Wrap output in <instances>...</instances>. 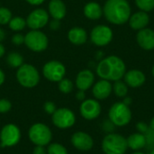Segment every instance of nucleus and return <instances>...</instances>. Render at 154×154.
<instances>
[{
	"instance_id": "nucleus-5",
	"label": "nucleus",
	"mask_w": 154,
	"mask_h": 154,
	"mask_svg": "<svg viewBox=\"0 0 154 154\" xmlns=\"http://www.w3.org/2000/svg\"><path fill=\"white\" fill-rule=\"evenodd\" d=\"M16 79L21 86L27 88H34L40 81V75L36 68L30 64H23L18 68Z\"/></svg>"
},
{
	"instance_id": "nucleus-29",
	"label": "nucleus",
	"mask_w": 154,
	"mask_h": 154,
	"mask_svg": "<svg viewBox=\"0 0 154 154\" xmlns=\"http://www.w3.org/2000/svg\"><path fill=\"white\" fill-rule=\"evenodd\" d=\"M47 154H68V151L62 144L55 143L48 146Z\"/></svg>"
},
{
	"instance_id": "nucleus-11",
	"label": "nucleus",
	"mask_w": 154,
	"mask_h": 154,
	"mask_svg": "<svg viewBox=\"0 0 154 154\" xmlns=\"http://www.w3.org/2000/svg\"><path fill=\"white\" fill-rule=\"evenodd\" d=\"M43 76L50 81L59 82L64 79L66 74L65 66L58 60H51L42 68Z\"/></svg>"
},
{
	"instance_id": "nucleus-1",
	"label": "nucleus",
	"mask_w": 154,
	"mask_h": 154,
	"mask_svg": "<svg viewBox=\"0 0 154 154\" xmlns=\"http://www.w3.org/2000/svg\"><path fill=\"white\" fill-rule=\"evenodd\" d=\"M126 72V65L124 60L116 55L104 58L97 67V73L101 79L117 81L124 78Z\"/></svg>"
},
{
	"instance_id": "nucleus-4",
	"label": "nucleus",
	"mask_w": 154,
	"mask_h": 154,
	"mask_svg": "<svg viewBox=\"0 0 154 154\" xmlns=\"http://www.w3.org/2000/svg\"><path fill=\"white\" fill-rule=\"evenodd\" d=\"M108 117L113 125L116 126H125L131 122L132 112L130 107L123 102H116L110 107Z\"/></svg>"
},
{
	"instance_id": "nucleus-43",
	"label": "nucleus",
	"mask_w": 154,
	"mask_h": 154,
	"mask_svg": "<svg viewBox=\"0 0 154 154\" xmlns=\"http://www.w3.org/2000/svg\"><path fill=\"white\" fill-rule=\"evenodd\" d=\"M150 128L152 129V130H153L154 131V116L152 118V120H151V122H150Z\"/></svg>"
},
{
	"instance_id": "nucleus-40",
	"label": "nucleus",
	"mask_w": 154,
	"mask_h": 154,
	"mask_svg": "<svg viewBox=\"0 0 154 154\" xmlns=\"http://www.w3.org/2000/svg\"><path fill=\"white\" fill-rule=\"evenodd\" d=\"M4 81H5V74H4L3 70L0 69V86L4 83Z\"/></svg>"
},
{
	"instance_id": "nucleus-26",
	"label": "nucleus",
	"mask_w": 154,
	"mask_h": 154,
	"mask_svg": "<svg viewBox=\"0 0 154 154\" xmlns=\"http://www.w3.org/2000/svg\"><path fill=\"white\" fill-rule=\"evenodd\" d=\"M9 27L11 30L14 31V32H19L24 29L25 25H26V20H24L22 17L16 16L14 17L10 20L9 22Z\"/></svg>"
},
{
	"instance_id": "nucleus-25",
	"label": "nucleus",
	"mask_w": 154,
	"mask_h": 154,
	"mask_svg": "<svg viewBox=\"0 0 154 154\" xmlns=\"http://www.w3.org/2000/svg\"><path fill=\"white\" fill-rule=\"evenodd\" d=\"M6 61L12 68H19L23 64V56L17 52H10L7 55Z\"/></svg>"
},
{
	"instance_id": "nucleus-15",
	"label": "nucleus",
	"mask_w": 154,
	"mask_h": 154,
	"mask_svg": "<svg viewBox=\"0 0 154 154\" xmlns=\"http://www.w3.org/2000/svg\"><path fill=\"white\" fill-rule=\"evenodd\" d=\"M136 42L143 50L152 51L154 49V31L147 27L138 31Z\"/></svg>"
},
{
	"instance_id": "nucleus-38",
	"label": "nucleus",
	"mask_w": 154,
	"mask_h": 154,
	"mask_svg": "<svg viewBox=\"0 0 154 154\" xmlns=\"http://www.w3.org/2000/svg\"><path fill=\"white\" fill-rule=\"evenodd\" d=\"M27 3L32 5H39L44 2V0H25Z\"/></svg>"
},
{
	"instance_id": "nucleus-13",
	"label": "nucleus",
	"mask_w": 154,
	"mask_h": 154,
	"mask_svg": "<svg viewBox=\"0 0 154 154\" xmlns=\"http://www.w3.org/2000/svg\"><path fill=\"white\" fill-rule=\"evenodd\" d=\"M80 115L86 120H94L101 113V106L96 99H85L80 105Z\"/></svg>"
},
{
	"instance_id": "nucleus-37",
	"label": "nucleus",
	"mask_w": 154,
	"mask_h": 154,
	"mask_svg": "<svg viewBox=\"0 0 154 154\" xmlns=\"http://www.w3.org/2000/svg\"><path fill=\"white\" fill-rule=\"evenodd\" d=\"M50 26H51V28L52 30H57V29H59V27H60V22H59V20H55V19H54L53 21H51Z\"/></svg>"
},
{
	"instance_id": "nucleus-18",
	"label": "nucleus",
	"mask_w": 154,
	"mask_h": 154,
	"mask_svg": "<svg viewBox=\"0 0 154 154\" xmlns=\"http://www.w3.org/2000/svg\"><path fill=\"white\" fill-rule=\"evenodd\" d=\"M113 91V86L110 83V81L106 79H101L97 81L92 89L93 96L96 99L103 100L107 98Z\"/></svg>"
},
{
	"instance_id": "nucleus-39",
	"label": "nucleus",
	"mask_w": 154,
	"mask_h": 154,
	"mask_svg": "<svg viewBox=\"0 0 154 154\" xmlns=\"http://www.w3.org/2000/svg\"><path fill=\"white\" fill-rule=\"evenodd\" d=\"M132 102H133V99L130 97H124V100H123V103L124 104H125L126 106H130L131 104H132Z\"/></svg>"
},
{
	"instance_id": "nucleus-10",
	"label": "nucleus",
	"mask_w": 154,
	"mask_h": 154,
	"mask_svg": "<svg viewBox=\"0 0 154 154\" xmlns=\"http://www.w3.org/2000/svg\"><path fill=\"white\" fill-rule=\"evenodd\" d=\"M90 39L91 42L97 46H106L111 42L113 39V31L107 25H97L91 31Z\"/></svg>"
},
{
	"instance_id": "nucleus-17",
	"label": "nucleus",
	"mask_w": 154,
	"mask_h": 154,
	"mask_svg": "<svg viewBox=\"0 0 154 154\" xmlns=\"http://www.w3.org/2000/svg\"><path fill=\"white\" fill-rule=\"evenodd\" d=\"M124 79L126 85L134 88H140L144 84L146 80V77L144 73L139 69H131L126 71L124 76Z\"/></svg>"
},
{
	"instance_id": "nucleus-22",
	"label": "nucleus",
	"mask_w": 154,
	"mask_h": 154,
	"mask_svg": "<svg viewBox=\"0 0 154 154\" xmlns=\"http://www.w3.org/2000/svg\"><path fill=\"white\" fill-rule=\"evenodd\" d=\"M126 141H127L128 148L132 149L133 151H140L147 145L146 136L145 134H141V133L131 134L126 139Z\"/></svg>"
},
{
	"instance_id": "nucleus-35",
	"label": "nucleus",
	"mask_w": 154,
	"mask_h": 154,
	"mask_svg": "<svg viewBox=\"0 0 154 154\" xmlns=\"http://www.w3.org/2000/svg\"><path fill=\"white\" fill-rule=\"evenodd\" d=\"M32 154H47V150L44 148V146L36 145L32 151Z\"/></svg>"
},
{
	"instance_id": "nucleus-9",
	"label": "nucleus",
	"mask_w": 154,
	"mask_h": 154,
	"mask_svg": "<svg viewBox=\"0 0 154 154\" xmlns=\"http://www.w3.org/2000/svg\"><path fill=\"white\" fill-rule=\"evenodd\" d=\"M21 138L20 129L14 124L5 125L0 132L1 147H12L16 145Z\"/></svg>"
},
{
	"instance_id": "nucleus-41",
	"label": "nucleus",
	"mask_w": 154,
	"mask_h": 154,
	"mask_svg": "<svg viewBox=\"0 0 154 154\" xmlns=\"http://www.w3.org/2000/svg\"><path fill=\"white\" fill-rule=\"evenodd\" d=\"M5 32H4V30H2V29L0 28V42L5 39Z\"/></svg>"
},
{
	"instance_id": "nucleus-20",
	"label": "nucleus",
	"mask_w": 154,
	"mask_h": 154,
	"mask_svg": "<svg viewBox=\"0 0 154 154\" xmlns=\"http://www.w3.org/2000/svg\"><path fill=\"white\" fill-rule=\"evenodd\" d=\"M69 41L74 45H82L88 40V33L81 27H73L68 32Z\"/></svg>"
},
{
	"instance_id": "nucleus-8",
	"label": "nucleus",
	"mask_w": 154,
	"mask_h": 154,
	"mask_svg": "<svg viewBox=\"0 0 154 154\" xmlns=\"http://www.w3.org/2000/svg\"><path fill=\"white\" fill-rule=\"evenodd\" d=\"M76 122L75 114L69 108H59L52 114V123L60 129H68L74 125Z\"/></svg>"
},
{
	"instance_id": "nucleus-31",
	"label": "nucleus",
	"mask_w": 154,
	"mask_h": 154,
	"mask_svg": "<svg viewBox=\"0 0 154 154\" xmlns=\"http://www.w3.org/2000/svg\"><path fill=\"white\" fill-rule=\"evenodd\" d=\"M12 108V104L9 100L2 98L0 99V114H5Z\"/></svg>"
},
{
	"instance_id": "nucleus-42",
	"label": "nucleus",
	"mask_w": 154,
	"mask_h": 154,
	"mask_svg": "<svg viewBox=\"0 0 154 154\" xmlns=\"http://www.w3.org/2000/svg\"><path fill=\"white\" fill-rule=\"evenodd\" d=\"M5 54V47L0 43V58Z\"/></svg>"
},
{
	"instance_id": "nucleus-45",
	"label": "nucleus",
	"mask_w": 154,
	"mask_h": 154,
	"mask_svg": "<svg viewBox=\"0 0 154 154\" xmlns=\"http://www.w3.org/2000/svg\"><path fill=\"white\" fill-rule=\"evenodd\" d=\"M152 76H153L154 78V65L153 67H152Z\"/></svg>"
},
{
	"instance_id": "nucleus-2",
	"label": "nucleus",
	"mask_w": 154,
	"mask_h": 154,
	"mask_svg": "<svg viewBox=\"0 0 154 154\" xmlns=\"http://www.w3.org/2000/svg\"><path fill=\"white\" fill-rule=\"evenodd\" d=\"M103 14L112 24H125L132 14L130 4L127 0H106L103 7Z\"/></svg>"
},
{
	"instance_id": "nucleus-27",
	"label": "nucleus",
	"mask_w": 154,
	"mask_h": 154,
	"mask_svg": "<svg viewBox=\"0 0 154 154\" xmlns=\"http://www.w3.org/2000/svg\"><path fill=\"white\" fill-rule=\"evenodd\" d=\"M137 7L143 12H151L154 9V0H135Z\"/></svg>"
},
{
	"instance_id": "nucleus-30",
	"label": "nucleus",
	"mask_w": 154,
	"mask_h": 154,
	"mask_svg": "<svg viewBox=\"0 0 154 154\" xmlns=\"http://www.w3.org/2000/svg\"><path fill=\"white\" fill-rule=\"evenodd\" d=\"M12 19V13L11 11L6 8L0 6V24H7L9 23L10 20Z\"/></svg>"
},
{
	"instance_id": "nucleus-3",
	"label": "nucleus",
	"mask_w": 154,
	"mask_h": 154,
	"mask_svg": "<svg viewBox=\"0 0 154 154\" xmlns=\"http://www.w3.org/2000/svg\"><path fill=\"white\" fill-rule=\"evenodd\" d=\"M127 149L126 139L117 134H109L102 141V151L105 154H125Z\"/></svg>"
},
{
	"instance_id": "nucleus-16",
	"label": "nucleus",
	"mask_w": 154,
	"mask_h": 154,
	"mask_svg": "<svg viewBox=\"0 0 154 154\" xmlns=\"http://www.w3.org/2000/svg\"><path fill=\"white\" fill-rule=\"evenodd\" d=\"M130 27L134 31H140L147 27L150 23V16L148 13L143 11H138L131 14L128 20Z\"/></svg>"
},
{
	"instance_id": "nucleus-28",
	"label": "nucleus",
	"mask_w": 154,
	"mask_h": 154,
	"mask_svg": "<svg viewBox=\"0 0 154 154\" xmlns=\"http://www.w3.org/2000/svg\"><path fill=\"white\" fill-rule=\"evenodd\" d=\"M59 89L63 94H69L73 90V83L69 79H62L59 81Z\"/></svg>"
},
{
	"instance_id": "nucleus-23",
	"label": "nucleus",
	"mask_w": 154,
	"mask_h": 154,
	"mask_svg": "<svg viewBox=\"0 0 154 154\" xmlns=\"http://www.w3.org/2000/svg\"><path fill=\"white\" fill-rule=\"evenodd\" d=\"M84 14L90 20H97L103 15V8L96 2H89L84 6Z\"/></svg>"
},
{
	"instance_id": "nucleus-12",
	"label": "nucleus",
	"mask_w": 154,
	"mask_h": 154,
	"mask_svg": "<svg viewBox=\"0 0 154 154\" xmlns=\"http://www.w3.org/2000/svg\"><path fill=\"white\" fill-rule=\"evenodd\" d=\"M49 22V14L44 9H35L28 15L26 25L32 30H38L45 26Z\"/></svg>"
},
{
	"instance_id": "nucleus-7",
	"label": "nucleus",
	"mask_w": 154,
	"mask_h": 154,
	"mask_svg": "<svg viewBox=\"0 0 154 154\" xmlns=\"http://www.w3.org/2000/svg\"><path fill=\"white\" fill-rule=\"evenodd\" d=\"M48 42L46 34L38 30H32L24 36V44L35 52L45 51L48 47Z\"/></svg>"
},
{
	"instance_id": "nucleus-44",
	"label": "nucleus",
	"mask_w": 154,
	"mask_h": 154,
	"mask_svg": "<svg viewBox=\"0 0 154 154\" xmlns=\"http://www.w3.org/2000/svg\"><path fill=\"white\" fill-rule=\"evenodd\" d=\"M132 154H145L144 152H139V151H136L135 152H134V153Z\"/></svg>"
},
{
	"instance_id": "nucleus-6",
	"label": "nucleus",
	"mask_w": 154,
	"mask_h": 154,
	"mask_svg": "<svg viewBox=\"0 0 154 154\" xmlns=\"http://www.w3.org/2000/svg\"><path fill=\"white\" fill-rule=\"evenodd\" d=\"M28 136L30 141L33 144L39 146L48 145L52 139V134L51 129L46 125L42 123L32 125L29 129Z\"/></svg>"
},
{
	"instance_id": "nucleus-33",
	"label": "nucleus",
	"mask_w": 154,
	"mask_h": 154,
	"mask_svg": "<svg viewBox=\"0 0 154 154\" xmlns=\"http://www.w3.org/2000/svg\"><path fill=\"white\" fill-rule=\"evenodd\" d=\"M12 42L17 46L23 44V43H24V36L23 34L16 33V34L12 36Z\"/></svg>"
},
{
	"instance_id": "nucleus-21",
	"label": "nucleus",
	"mask_w": 154,
	"mask_h": 154,
	"mask_svg": "<svg viewBox=\"0 0 154 154\" xmlns=\"http://www.w3.org/2000/svg\"><path fill=\"white\" fill-rule=\"evenodd\" d=\"M49 13L55 20H61L66 15V5L62 0H51L49 3Z\"/></svg>"
},
{
	"instance_id": "nucleus-24",
	"label": "nucleus",
	"mask_w": 154,
	"mask_h": 154,
	"mask_svg": "<svg viewBox=\"0 0 154 154\" xmlns=\"http://www.w3.org/2000/svg\"><path fill=\"white\" fill-rule=\"evenodd\" d=\"M113 91L117 97H125L128 93V86L125 81L117 80L113 85Z\"/></svg>"
},
{
	"instance_id": "nucleus-19",
	"label": "nucleus",
	"mask_w": 154,
	"mask_h": 154,
	"mask_svg": "<svg viewBox=\"0 0 154 154\" xmlns=\"http://www.w3.org/2000/svg\"><path fill=\"white\" fill-rule=\"evenodd\" d=\"M95 81V76L89 69H83L79 72L76 78V86L79 90L86 91L89 89Z\"/></svg>"
},
{
	"instance_id": "nucleus-32",
	"label": "nucleus",
	"mask_w": 154,
	"mask_h": 154,
	"mask_svg": "<svg viewBox=\"0 0 154 154\" xmlns=\"http://www.w3.org/2000/svg\"><path fill=\"white\" fill-rule=\"evenodd\" d=\"M43 109H44V111L47 113V114H49V115H52L55 111H56V106H55V104L53 103V102H51V101H47L45 104H44V106H43Z\"/></svg>"
},
{
	"instance_id": "nucleus-34",
	"label": "nucleus",
	"mask_w": 154,
	"mask_h": 154,
	"mask_svg": "<svg viewBox=\"0 0 154 154\" xmlns=\"http://www.w3.org/2000/svg\"><path fill=\"white\" fill-rule=\"evenodd\" d=\"M136 128H137V130H138L139 133L145 134L149 131L150 126H148V125H146V124L143 123V122H140V123H138V124L136 125Z\"/></svg>"
},
{
	"instance_id": "nucleus-36",
	"label": "nucleus",
	"mask_w": 154,
	"mask_h": 154,
	"mask_svg": "<svg viewBox=\"0 0 154 154\" xmlns=\"http://www.w3.org/2000/svg\"><path fill=\"white\" fill-rule=\"evenodd\" d=\"M76 97L78 100L79 101H84L85 100V97H86V95H85V91L83 90H79L76 94Z\"/></svg>"
},
{
	"instance_id": "nucleus-14",
	"label": "nucleus",
	"mask_w": 154,
	"mask_h": 154,
	"mask_svg": "<svg viewBox=\"0 0 154 154\" xmlns=\"http://www.w3.org/2000/svg\"><path fill=\"white\" fill-rule=\"evenodd\" d=\"M71 143L77 150L87 152L93 148L94 141L88 134L85 132H77L71 136Z\"/></svg>"
},
{
	"instance_id": "nucleus-46",
	"label": "nucleus",
	"mask_w": 154,
	"mask_h": 154,
	"mask_svg": "<svg viewBox=\"0 0 154 154\" xmlns=\"http://www.w3.org/2000/svg\"><path fill=\"white\" fill-rule=\"evenodd\" d=\"M149 154H154V149H152V150L151 151V152H150Z\"/></svg>"
}]
</instances>
